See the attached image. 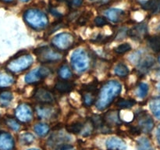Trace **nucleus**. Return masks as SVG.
Segmentation results:
<instances>
[{
	"instance_id": "nucleus-5",
	"label": "nucleus",
	"mask_w": 160,
	"mask_h": 150,
	"mask_svg": "<svg viewBox=\"0 0 160 150\" xmlns=\"http://www.w3.org/2000/svg\"><path fill=\"white\" fill-rule=\"evenodd\" d=\"M34 54L41 62H56L62 59V54L59 52L48 46L37 48L34 50Z\"/></svg>"
},
{
	"instance_id": "nucleus-35",
	"label": "nucleus",
	"mask_w": 160,
	"mask_h": 150,
	"mask_svg": "<svg viewBox=\"0 0 160 150\" xmlns=\"http://www.w3.org/2000/svg\"><path fill=\"white\" fill-rule=\"evenodd\" d=\"M91 14H88V13H84L83 15H81V17H79L78 20V23L80 25H84L87 23V21L88 20V19L90 18Z\"/></svg>"
},
{
	"instance_id": "nucleus-42",
	"label": "nucleus",
	"mask_w": 160,
	"mask_h": 150,
	"mask_svg": "<svg viewBox=\"0 0 160 150\" xmlns=\"http://www.w3.org/2000/svg\"><path fill=\"white\" fill-rule=\"evenodd\" d=\"M21 1H23V2H27V1H28V0H21Z\"/></svg>"
},
{
	"instance_id": "nucleus-33",
	"label": "nucleus",
	"mask_w": 160,
	"mask_h": 150,
	"mask_svg": "<svg viewBox=\"0 0 160 150\" xmlns=\"http://www.w3.org/2000/svg\"><path fill=\"white\" fill-rule=\"evenodd\" d=\"M138 150H150L151 149V145L149 141L145 138L139 139L138 142Z\"/></svg>"
},
{
	"instance_id": "nucleus-26",
	"label": "nucleus",
	"mask_w": 160,
	"mask_h": 150,
	"mask_svg": "<svg viewBox=\"0 0 160 150\" xmlns=\"http://www.w3.org/2000/svg\"><path fill=\"white\" fill-rule=\"evenodd\" d=\"M148 45L153 51L160 52V35L150 38L148 40Z\"/></svg>"
},
{
	"instance_id": "nucleus-27",
	"label": "nucleus",
	"mask_w": 160,
	"mask_h": 150,
	"mask_svg": "<svg viewBox=\"0 0 160 150\" xmlns=\"http://www.w3.org/2000/svg\"><path fill=\"white\" fill-rule=\"evenodd\" d=\"M114 72H115V73L117 76L123 78V77L128 76V73H129V70H128V67L126 65L123 63H119L115 67Z\"/></svg>"
},
{
	"instance_id": "nucleus-31",
	"label": "nucleus",
	"mask_w": 160,
	"mask_h": 150,
	"mask_svg": "<svg viewBox=\"0 0 160 150\" xmlns=\"http://www.w3.org/2000/svg\"><path fill=\"white\" fill-rule=\"evenodd\" d=\"M34 141V137L31 133H24L20 136V142L22 145H31Z\"/></svg>"
},
{
	"instance_id": "nucleus-11",
	"label": "nucleus",
	"mask_w": 160,
	"mask_h": 150,
	"mask_svg": "<svg viewBox=\"0 0 160 150\" xmlns=\"http://www.w3.org/2000/svg\"><path fill=\"white\" fill-rule=\"evenodd\" d=\"M16 117L19 121L27 123L31 121L33 117V112L31 108L28 104H20L15 110Z\"/></svg>"
},
{
	"instance_id": "nucleus-22",
	"label": "nucleus",
	"mask_w": 160,
	"mask_h": 150,
	"mask_svg": "<svg viewBox=\"0 0 160 150\" xmlns=\"http://www.w3.org/2000/svg\"><path fill=\"white\" fill-rule=\"evenodd\" d=\"M154 62L155 61L152 57L146 56V57H145L140 61L138 64V67L142 71H145V70H148L150 67H152Z\"/></svg>"
},
{
	"instance_id": "nucleus-23",
	"label": "nucleus",
	"mask_w": 160,
	"mask_h": 150,
	"mask_svg": "<svg viewBox=\"0 0 160 150\" xmlns=\"http://www.w3.org/2000/svg\"><path fill=\"white\" fill-rule=\"evenodd\" d=\"M84 128V124L81 122H74V123L69 124L67 126V131L73 134H79L82 132Z\"/></svg>"
},
{
	"instance_id": "nucleus-39",
	"label": "nucleus",
	"mask_w": 160,
	"mask_h": 150,
	"mask_svg": "<svg viewBox=\"0 0 160 150\" xmlns=\"http://www.w3.org/2000/svg\"><path fill=\"white\" fill-rule=\"evenodd\" d=\"M156 138H157V141L159 142V145H160V125L157 128V132H156Z\"/></svg>"
},
{
	"instance_id": "nucleus-13",
	"label": "nucleus",
	"mask_w": 160,
	"mask_h": 150,
	"mask_svg": "<svg viewBox=\"0 0 160 150\" xmlns=\"http://www.w3.org/2000/svg\"><path fill=\"white\" fill-rule=\"evenodd\" d=\"M14 141L12 135L6 131H0V150H12Z\"/></svg>"
},
{
	"instance_id": "nucleus-28",
	"label": "nucleus",
	"mask_w": 160,
	"mask_h": 150,
	"mask_svg": "<svg viewBox=\"0 0 160 150\" xmlns=\"http://www.w3.org/2000/svg\"><path fill=\"white\" fill-rule=\"evenodd\" d=\"M59 75L62 80H68L71 78L72 76H73L70 69L66 65L62 66L60 67V69L59 70Z\"/></svg>"
},
{
	"instance_id": "nucleus-25",
	"label": "nucleus",
	"mask_w": 160,
	"mask_h": 150,
	"mask_svg": "<svg viewBox=\"0 0 160 150\" xmlns=\"http://www.w3.org/2000/svg\"><path fill=\"white\" fill-rule=\"evenodd\" d=\"M34 131L38 136H45L49 131V128L45 123H38L34 127Z\"/></svg>"
},
{
	"instance_id": "nucleus-12",
	"label": "nucleus",
	"mask_w": 160,
	"mask_h": 150,
	"mask_svg": "<svg viewBox=\"0 0 160 150\" xmlns=\"http://www.w3.org/2000/svg\"><path fill=\"white\" fill-rule=\"evenodd\" d=\"M36 113L40 119L49 120L55 117L56 109L51 104H40L36 106Z\"/></svg>"
},
{
	"instance_id": "nucleus-16",
	"label": "nucleus",
	"mask_w": 160,
	"mask_h": 150,
	"mask_svg": "<svg viewBox=\"0 0 160 150\" xmlns=\"http://www.w3.org/2000/svg\"><path fill=\"white\" fill-rule=\"evenodd\" d=\"M147 34V27L145 24H139L134 27L128 31L130 37L136 40H140L143 38Z\"/></svg>"
},
{
	"instance_id": "nucleus-32",
	"label": "nucleus",
	"mask_w": 160,
	"mask_h": 150,
	"mask_svg": "<svg viewBox=\"0 0 160 150\" xmlns=\"http://www.w3.org/2000/svg\"><path fill=\"white\" fill-rule=\"evenodd\" d=\"M148 92V85L145 83H141L138 87L137 95L141 98H145Z\"/></svg>"
},
{
	"instance_id": "nucleus-29",
	"label": "nucleus",
	"mask_w": 160,
	"mask_h": 150,
	"mask_svg": "<svg viewBox=\"0 0 160 150\" xmlns=\"http://www.w3.org/2000/svg\"><path fill=\"white\" fill-rule=\"evenodd\" d=\"M135 101L133 99H120L117 102V106L120 109H129L131 108L134 104Z\"/></svg>"
},
{
	"instance_id": "nucleus-45",
	"label": "nucleus",
	"mask_w": 160,
	"mask_h": 150,
	"mask_svg": "<svg viewBox=\"0 0 160 150\" xmlns=\"http://www.w3.org/2000/svg\"><path fill=\"white\" fill-rule=\"evenodd\" d=\"M159 73H160V72H159Z\"/></svg>"
},
{
	"instance_id": "nucleus-34",
	"label": "nucleus",
	"mask_w": 160,
	"mask_h": 150,
	"mask_svg": "<svg viewBox=\"0 0 160 150\" xmlns=\"http://www.w3.org/2000/svg\"><path fill=\"white\" fill-rule=\"evenodd\" d=\"M131 48V46L130 44L128 43H123L119 45L117 48H116V52L118 54H124L127 52L130 51Z\"/></svg>"
},
{
	"instance_id": "nucleus-17",
	"label": "nucleus",
	"mask_w": 160,
	"mask_h": 150,
	"mask_svg": "<svg viewBox=\"0 0 160 150\" xmlns=\"http://www.w3.org/2000/svg\"><path fill=\"white\" fill-rule=\"evenodd\" d=\"M105 14H106V17L109 20H110L111 21L114 22V23H117V22H120L122 20L123 15H124V12L122 9L112 8V9H109L106 10Z\"/></svg>"
},
{
	"instance_id": "nucleus-10",
	"label": "nucleus",
	"mask_w": 160,
	"mask_h": 150,
	"mask_svg": "<svg viewBox=\"0 0 160 150\" xmlns=\"http://www.w3.org/2000/svg\"><path fill=\"white\" fill-rule=\"evenodd\" d=\"M137 120L140 131L143 132H150L154 128V122L152 117L145 112H140L137 116Z\"/></svg>"
},
{
	"instance_id": "nucleus-1",
	"label": "nucleus",
	"mask_w": 160,
	"mask_h": 150,
	"mask_svg": "<svg viewBox=\"0 0 160 150\" xmlns=\"http://www.w3.org/2000/svg\"><path fill=\"white\" fill-rule=\"evenodd\" d=\"M122 86L118 81H109L100 90L96 99V108L98 110H104L114 101L120 93Z\"/></svg>"
},
{
	"instance_id": "nucleus-2",
	"label": "nucleus",
	"mask_w": 160,
	"mask_h": 150,
	"mask_svg": "<svg viewBox=\"0 0 160 150\" xmlns=\"http://www.w3.org/2000/svg\"><path fill=\"white\" fill-rule=\"evenodd\" d=\"M23 18L26 23L34 30H42L48 23V17L42 11L36 9H29L24 12Z\"/></svg>"
},
{
	"instance_id": "nucleus-8",
	"label": "nucleus",
	"mask_w": 160,
	"mask_h": 150,
	"mask_svg": "<svg viewBox=\"0 0 160 150\" xmlns=\"http://www.w3.org/2000/svg\"><path fill=\"white\" fill-rule=\"evenodd\" d=\"M84 104L86 106H91L97 99L98 88L96 84H90L83 88L81 91Z\"/></svg>"
},
{
	"instance_id": "nucleus-21",
	"label": "nucleus",
	"mask_w": 160,
	"mask_h": 150,
	"mask_svg": "<svg viewBox=\"0 0 160 150\" xmlns=\"http://www.w3.org/2000/svg\"><path fill=\"white\" fill-rule=\"evenodd\" d=\"M14 83V78L6 73H0V87H8Z\"/></svg>"
},
{
	"instance_id": "nucleus-3",
	"label": "nucleus",
	"mask_w": 160,
	"mask_h": 150,
	"mask_svg": "<svg viewBox=\"0 0 160 150\" xmlns=\"http://www.w3.org/2000/svg\"><path fill=\"white\" fill-rule=\"evenodd\" d=\"M71 64L76 71L82 73L89 67V58L87 52L83 48L75 50L71 56Z\"/></svg>"
},
{
	"instance_id": "nucleus-20",
	"label": "nucleus",
	"mask_w": 160,
	"mask_h": 150,
	"mask_svg": "<svg viewBox=\"0 0 160 150\" xmlns=\"http://www.w3.org/2000/svg\"><path fill=\"white\" fill-rule=\"evenodd\" d=\"M150 109L153 115L160 120V98H155L150 102Z\"/></svg>"
},
{
	"instance_id": "nucleus-6",
	"label": "nucleus",
	"mask_w": 160,
	"mask_h": 150,
	"mask_svg": "<svg viewBox=\"0 0 160 150\" xmlns=\"http://www.w3.org/2000/svg\"><path fill=\"white\" fill-rule=\"evenodd\" d=\"M52 43L57 49L65 51L73 47L74 43V38L70 33H59L53 38Z\"/></svg>"
},
{
	"instance_id": "nucleus-7",
	"label": "nucleus",
	"mask_w": 160,
	"mask_h": 150,
	"mask_svg": "<svg viewBox=\"0 0 160 150\" xmlns=\"http://www.w3.org/2000/svg\"><path fill=\"white\" fill-rule=\"evenodd\" d=\"M33 98L40 104H52L55 102L52 92L45 87L38 88L33 94Z\"/></svg>"
},
{
	"instance_id": "nucleus-44",
	"label": "nucleus",
	"mask_w": 160,
	"mask_h": 150,
	"mask_svg": "<svg viewBox=\"0 0 160 150\" xmlns=\"http://www.w3.org/2000/svg\"><path fill=\"white\" fill-rule=\"evenodd\" d=\"M159 62H160V56H159Z\"/></svg>"
},
{
	"instance_id": "nucleus-40",
	"label": "nucleus",
	"mask_w": 160,
	"mask_h": 150,
	"mask_svg": "<svg viewBox=\"0 0 160 150\" xmlns=\"http://www.w3.org/2000/svg\"><path fill=\"white\" fill-rule=\"evenodd\" d=\"M1 1L5 3H12L14 0H1Z\"/></svg>"
},
{
	"instance_id": "nucleus-4",
	"label": "nucleus",
	"mask_w": 160,
	"mask_h": 150,
	"mask_svg": "<svg viewBox=\"0 0 160 150\" xmlns=\"http://www.w3.org/2000/svg\"><path fill=\"white\" fill-rule=\"evenodd\" d=\"M33 63V58L30 55H23L9 61L6 65L9 71L12 73H19L27 70Z\"/></svg>"
},
{
	"instance_id": "nucleus-24",
	"label": "nucleus",
	"mask_w": 160,
	"mask_h": 150,
	"mask_svg": "<svg viewBox=\"0 0 160 150\" xmlns=\"http://www.w3.org/2000/svg\"><path fill=\"white\" fill-rule=\"evenodd\" d=\"M12 99V92L9 91H4L0 93V103L2 106H6L11 102Z\"/></svg>"
},
{
	"instance_id": "nucleus-18",
	"label": "nucleus",
	"mask_w": 160,
	"mask_h": 150,
	"mask_svg": "<svg viewBox=\"0 0 160 150\" xmlns=\"http://www.w3.org/2000/svg\"><path fill=\"white\" fill-rule=\"evenodd\" d=\"M73 84L67 80H62V81H58L55 85V88L59 93H67L70 91L73 90Z\"/></svg>"
},
{
	"instance_id": "nucleus-38",
	"label": "nucleus",
	"mask_w": 160,
	"mask_h": 150,
	"mask_svg": "<svg viewBox=\"0 0 160 150\" xmlns=\"http://www.w3.org/2000/svg\"><path fill=\"white\" fill-rule=\"evenodd\" d=\"M56 150H74L73 146L69 145H62L59 147Z\"/></svg>"
},
{
	"instance_id": "nucleus-41",
	"label": "nucleus",
	"mask_w": 160,
	"mask_h": 150,
	"mask_svg": "<svg viewBox=\"0 0 160 150\" xmlns=\"http://www.w3.org/2000/svg\"><path fill=\"white\" fill-rule=\"evenodd\" d=\"M28 150H39V149H37V148H31V149H28Z\"/></svg>"
},
{
	"instance_id": "nucleus-36",
	"label": "nucleus",
	"mask_w": 160,
	"mask_h": 150,
	"mask_svg": "<svg viewBox=\"0 0 160 150\" xmlns=\"http://www.w3.org/2000/svg\"><path fill=\"white\" fill-rule=\"evenodd\" d=\"M95 23L98 27H102L105 24H107L108 22L106 18L102 17H98L95 19Z\"/></svg>"
},
{
	"instance_id": "nucleus-15",
	"label": "nucleus",
	"mask_w": 160,
	"mask_h": 150,
	"mask_svg": "<svg viewBox=\"0 0 160 150\" xmlns=\"http://www.w3.org/2000/svg\"><path fill=\"white\" fill-rule=\"evenodd\" d=\"M106 145L109 150H126V143L119 138L112 137L107 139Z\"/></svg>"
},
{
	"instance_id": "nucleus-43",
	"label": "nucleus",
	"mask_w": 160,
	"mask_h": 150,
	"mask_svg": "<svg viewBox=\"0 0 160 150\" xmlns=\"http://www.w3.org/2000/svg\"><path fill=\"white\" fill-rule=\"evenodd\" d=\"M159 92H160V84H159Z\"/></svg>"
},
{
	"instance_id": "nucleus-37",
	"label": "nucleus",
	"mask_w": 160,
	"mask_h": 150,
	"mask_svg": "<svg viewBox=\"0 0 160 150\" xmlns=\"http://www.w3.org/2000/svg\"><path fill=\"white\" fill-rule=\"evenodd\" d=\"M83 2H84V0H71L70 1V6L74 8L80 7L83 4Z\"/></svg>"
},
{
	"instance_id": "nucleus-30",
	"label": "nucleus",
	"mask_w": 160,
	"mask_h": 150,
	"mask_svg": "<svg viewBox=\"0 0 160 150\" xmlns=\"http://www.w3.org/2000/svg\"><path fill=\"white\" fill-rule=\"evenodd\" d=\"M5 123H6V124L7 125L10 129H12V131H19L20 128V123H18V121H17V120H15V119L12 118V117H7V118H6Z\"/></svg>"
},
{
	"instance_id": "nucleus-14",
	"label": "nucleus",
	"mask_w": 160,
	"mask_h": 150,
	"mask_svg": "<svg viewBox=\"0 0 160 150\" xmlns=\"http://www.w3.org/2000/svg\"><path fill=\"white\" fill-rule=\"evenodd\" d=\"M105 123L108 126H116L121 124L122 121L119 117V112L117 110H110L106 112L103 117Z\"/></svg>"
},
{
	"instance_id": "nucleus-19",
	"label": "nucleus",
	"mask_w": 160,
	"mask_h": 150,
	"mask_svg": "<svg viewBox=\"0 0 160 150\" xmlns=\"http://www.w3.org/2000/svg\"><path fill=\"white\" fill-rule=\"evenodd\" d=\"M144 8L153 14L160 12V0H148L145 5Z\"/></svg>"
},
{
	"instance_id": "nucleus-9",
	"label": "nucleus",
	"mask_w": 160,
	"mask_h": 150,
	"mask_svg": "<svg viewBox=\"0 0 160 150\" xmlns=\"http://www.w3.org/2000/svg\"><path fill=\"white\" fill-rule=\"evenodd\" d=\"M50 73V70L46 67H38L37 69L31 70L25 76V81L28 84H34L41 80L44 79L48 76Z\"/></svg>"
}]
</instances>
